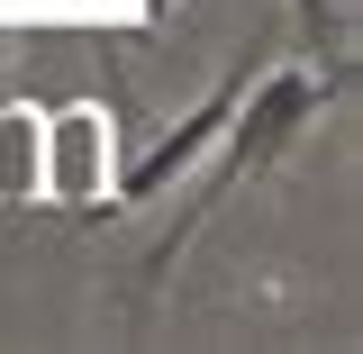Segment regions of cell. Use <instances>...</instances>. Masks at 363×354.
<instances>
[{
	"label": "cell",
	"instance_id": "cell-1",
	"mask_svg": "<svg viewBox=\"0 0 363 354\" xmlns=\"http://www.w3.org/2000/svg\"><path fill=\"white\" fill-rule=\"evenodd\" d=\"M336 91H345V64H327V73H309V64H272V73H255V82H245V100L227 109V128H218V164L200 173L191 209H182L173 236L155 245V272H173V255H182L209 219H218L227 200H236V182L272 173V164H281V155L318 128V109H327Z\"/></svg>",
	"mask_w": 363,
	"mask_h": 354
},
{
	"label": "cell",
	"instance_id": "cell-2",
	"mask_svg": "<svg viewBox=\"0 0 363 354\" xmlns=\"http://www.w3.org/2000/svg\"><path fill=\"white\" fill-rule=\"evenodd\" d=\"M109 109L100 100H73L45 118V200H64L73 219H100L109 209V182H118V155H109Z\"/></svg>",
	"mask_w": 363,
	"mask_h": 354
},
{
	"label": "cell",
	"instance_id": "cell-3",
	"mask_svg": "<svg viewBox=\"0 0 363 354\" xmlns=\"http://www.w3.org/2000/svg\"><path fill=\"white\" fill-rule=\"evenodd\" d=\"M45 200V109L0 100V209Z\"/></svg>",
	"mask_w": 363,
	"mask_h": 354
},
{
	"label": "cell",
	"instance_id": "cell-4",
	"mask_svg": "<svg viewBox=\"0 0 363 354\" xmlns=\"http://www.w3.org/2000/svg\"><path fill=\"white\" fill-rule=\"evenodd\" d=\"M300 9V37L318 45V55H345V28H336V0H291Z\"/></svg>",
	"mask_w": 363,
	"mask_h": 354
},
{
	"label": "cell",
	"instance_id": "cell-5",
	"mask_svg": "<svg viewBox=\"0 0 363 354\" xmlns=\"http://www.w3.org/2000/svg\"><path fill=\"white\" fill-rule=\"evenodd\" d=\"M182 0H136V28H145V37H155V28H164V18H173Z\"/></svg>",
	"mask_w": 363,
	"mask_h": 354
},
{
	"label": "cell",
	"instance_id": "cell-6",
	"mask_svg": "<svg viewBox=\"0 0 363 354\" xmlns=\"http://www.w3.org/2000/svg\"><path fill=\"white\" fill-rule=\"evenodd\" d=\"M0 45H9V37H0Z\"/></svg>",
	"mask_w": 363,
	"mask_h": 354
}]
</instances>
